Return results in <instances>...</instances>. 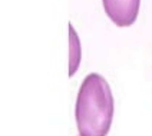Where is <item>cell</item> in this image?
I'll return each mask as SVG.
<instances>
[{
  "instance_id": "obj_1",
  "label": "cell",
  "mask_w": 152,
  "mask_h": 136,
  "mask_svg": "<svg viewBox=\"0 0 152 136\" xmlns=\"http://www.w3.org/2000/svg\"><path fill=\"white\" fill-rule=\"evenodd\" d=\"M115 100L108 80L89 73L79 87L75 120L79 136H108L113 120Z\"/></svg>"
},
{
  "instance_id": "obj_2",
  "label": "cell",
  "mask_w": 152,
  "mask_h": 136,
  "mask_svg": "<svg viewBox=\"0 0 152 136\" xmlns=\"http://www.w3.org/2000/svg\"><path fill=\"white\" fill-rule=\"evenodd\" d=\"M103 10L118 27H129L136 22L141 0H102Z\"/></svg>"
},
{
  "instance_id": "obj_3",
  "label": "cell",
  "mask_w": 152,
  "mask_h": 136,
  "mask_svg": "<svg viewBox=\"0 0 152 136\" xmlns=\"http://www.w3.org/2000/svg\"><path fill=\"white\" fill-rule=\"evenodd\" d=\"M82 62V43L72 23H69V76H75Z\"/></svg>"
}]
</instances>
